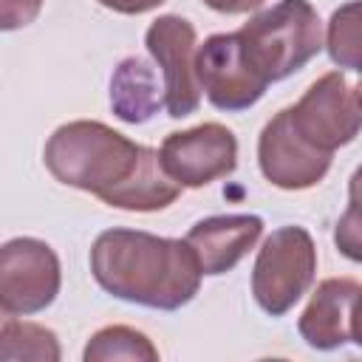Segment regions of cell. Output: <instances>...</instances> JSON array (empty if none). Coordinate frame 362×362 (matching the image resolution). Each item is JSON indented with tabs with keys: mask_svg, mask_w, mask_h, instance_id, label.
<instances>
[{
	"mask_svg": "<svg viewBox=\"0 0 362 362\" xmlns=\"http://www.w3.org/2000/svg\"><path fill=\"white\" fill-rule=\"evenodd\" d=\"M42 161L59 184L127 212L167 209L184 189L164 170L158 150L93 119L59 124L45 141Z\"/></svg>",
	"mask_w": 362,
	"mask_h": 362,
	"instance_id": "obj_1",
	"label": "cell"
},
{
	"mask_svg": "<svg viewBox=\"0 0 362 362\" xmlns=\"http://www.w3.org/2000/svg\"><path fill=\"white\" fill-rule=\"evenodd\" d=\"M90 274L116 300L178 311L201 288V263L192 246L178 238H158L141 229H105L90 246Z\"/></svg>",
	"mask_w": 362,
	"mask_h": 362,
	"instance_id": "obj_2",
	"label": "cell"
},
{
	"mask_svg": "<svg viewBox=\"0 0 362 362\" xmlns=\"http://www.w3.org/2000/svg\"><path fill=\"white\" fill-rule=\"evenodd\" d=\"M252 65L280 82L311 62L322 48V20L308 0H280L257 11L238 31Z\"/></svg>",
	"mask_w": 362,
	"mask_h": 362,
	"instance_id": "obj_3",
	"label": "cell"
},
{
	"mask_svg": "<svg viewBox=\"0 0 362 362\" xmlns=\"http://www.w3.org/2000/svg\"><path fill=\"white\" fill-rule=\"evenodd\" d=\"M317 274V246L308 229L280 226L274 229L252 269V294L269 317H283L308 291Z\"/></svg>",
	"mask_w": 362,
	"mask_h": 362,
	"instance_id": "obj_4",
	"label": "cell"
},
{
	"mask_svg": "<svg viewBox=\"0 0 362 362\" xmlns=\"http://www.w3.org/2000/svg\"><path fill=\"white\" fill-rule=\"evenodd\" d=\"M62 286L57 252L37 238H11L0 249V308L6 317L45 311Z\"/></svg>",
	"mask_w": 362,
	"mask_h": 362,
	"instance_id": "obj_5",
	"label": "cell"
},
{
	"mask_svg": "<svg viewBox=\"0 0 362 362\" xmlns=\"http://www.w3.org/2000/svg\"><path fill=\"white\" fill-rule=\"evenodd\" d=\"M195 76L209 105L226 113L249 110L269 88V79L252 65L238 31L212 34L198 45Z\"/></svg>",
	"mask_w": 362,
	"mask_h": 362,
	"instance_id": "obj_6",
	"label": "cell"
},
{
	"mask_svg": "<svg viewBox=\"0 0 362 362\" xmlns=\"http://www.w3.org/2000/svg\"><path fill=\"white\" fill-rule=\"evenodd\" d=\"M291 122L314 147L334 153L337 147L351 144L362 130V102L356 88L339 71L322 74L308 90L291 105Z\"/></svg>",
	"mask_w": 362,
	"mask_h": 362,
	"instance_id": "obj_7",
	"label": "cell"
},
{
	"mask_svg": "<svg viewBox=\"0 0 362 362\" xmlns=\"http://www.w3.org/2000/svg\"><path fill=\"white\" fill-rule=\"evenodd\" d=\"M144 45L161 68L167 116L184 119L195 113L201 105V85L195 76V25L181 14H161L158 20L150 23Z\"/></svg>",
	"mask_w": 362,
	"mask_h": 362,
	"instance_id": "obj_8",
	"label": "cell"
},
{
	"mask_svg": "<svg viewBox=\"0 0 362 362\" xmlns=\"http://www.w3.org/2000/svg\"><path fill=\"white\" fill-rule=\"evenodd\" d=\"M158 156L173 181H178L184 189H201L235 173L238 139L226 124L204 122L198 127L170 133L161 141Z\"/></svg>",
	"mask_w": 362,
	"mask_h": 362,
	"instance_id": "obj_9",
	"label": "cell"
},
{
	"mask_svg": "<svg viewBox=\"0 0 362 362\" xmlns=\"http://www.w3.org/2000/svg\"><path fill=\"white\" fill-rule=\"evenodd\" d=\"M331 156L334 153H325L303 139L291 122V107L277 110L263 124L257 139V164L263 178L288 192L317 187L331 170Z\"/></svg>",
	"mask_w": 362,
	"mask_h": 362,
	"instance_id": "obj_10",
	"label": "cell"
},
{
	"mask_svg": "<svg viewBox=\"0 0 362 362\" xmlns=\"http://www.w3.org/2000/svg\"><path fill=\"white\" fill-rule=\"evenodd\" d=\"M263 235V218L257 215H212L198 221L187 232V243L192 246L201 272L209 277L232 272L243 255L260 240Z\"/></svg>",
	"mask_w": 362,
	"mask_h": 362,
	"instance_id": "obj_11",
	"label": "cell"
},
{
	"mask_svg": "<svg viewBox=\"0 0 362 362\" xmlns=\"http://www.w3.org/2000/svg\"><path fill=\"white\" fill-rule=\"evenodd\" d=\"M362 286L351 277L322 280L297 320L303 342L314 351H334L351 342V314Z\"/></svg>",
	"mask_w": 362,
	"mask_h": 362,
	"instance_id": "obj_12",
	"label": "cell"
},
{
	"mask_svg": "<svg viewBox=\"0 0 362 362\" xmlns=\"http://www.w3.org/2000/svg\"><path fill=\"white\" fill-rule=\"evenodd\" d=\"M164 105V82H158V74L147 59L127 57L116 65L110 76V107L122 122L144 124Z\"/></svg>",
	"mask_w": 362,
	"mask_h": 362,
	"instance_id": "obj_13",
	"label": "cell"
},
{
	"mask_svg": "<svg viewBox=\"0 0 362 362\" xmlns=\"http://www.w3.org/2000/svg\"><path fill=\"white\" fill-rule=\"evenodd\" d=\"M0 359L3 362H59L62 348L51 328L17 317H6L0 328Z\"/></svg>",
	"mask_w": 362,
	"mask_h": 362,
	"instance_id": "obj_14",
	"label": "cell"
},
{
	"mask_svg": "<svg viewBox=\"0 0 362 362\" xmlns=\"http://www.w3.org/2000/svg\"><path fill=\"white\" fill-rule=\"evenodd\" d=\"M82 359L85 362H110V359L156 362L158 348L153 345V339L147 334H141L130 325H105L88 339Z\"/></svg>",
	"mask_w": 362,
	"mask_h": 362,
	"instance_id": "obj_15",
	"label": "cell"
},
{
	"mask_svg": "<svg viewBox=\"0 0 362 362\" xmlns=\"http://www.w3.org/2000/svg\"><path fill=\"white\" fill-rule=\"evenodd\" d=\"M325 51L342 71L362 74V0H348L334 8L325 28Z\"/></svg>",
	"mask_w": 362,
	"mask_h": 362,
	"instance_id": "obj_16",
	"label": "cell"
},
{
	"mask_svg": "<svg viewBox=\"0 0 362 362\" xmlns=\"http://www.w3.org/2000/svg\"><path fill=\"white\" fill-rule=\"evenodd\" d=\"M334 246L354 263H362V209L348 206L334 226Z\"/></svg>",
	"mask_w": 362,
	"mask_h": 362,
	"instance_id": "obj_17",
	"label": "cell"
},
{
	"mask_svg": "<svg viewBox=\"0 0 362 362\" xmlns=\"http://www.w3.org/2000/svg\"><path fill=\"white\" fill-rule=\"evenodd\" d=\"M42 0H0V28L17 31L37 20Z\"/></svg>",
	"mask_w": 362,
	"mask_h": 362,
	"instance_id": "obj_18",
	"label": "cell"
},
{
	"mask_svg": "<svg viewBox=\"0 0 362 362\" xmlns=\"http://www.w3.org/2000/svg\"><path fill=\"white\" fill-rule=\"evenodd\" d=\"M96 3L119 14H144V11L158 8L164 0H96Z\"/></svg>",
	"mask_w": 362,
	"mask_h": 362,
	"instance_id": "obj_19",
	"label": "cell"
},
{
	"mask_svg": "<svg viewBox=\"0 0 362 362\" xmlns=\"http://www.w3.org/2000/svg\"><path fill=\"white\" fill-rule=\"evenodd\" d=\"M204 3L218 14H246L260 8L266 0H204Z\"/></svg>",
	"mask_w": 362,
	"mask_h": 362,
	"instance_id": "obj_20",
	"label": "cell"
},
{
	"mask_svg": "<svg viewBox=\"0 0 362 362\" xmlns=\"http://www.w3.org/2000/svg\"><path fill=\"white\" fill-rule=\"evenodd\" d=\"M348 206L362 209V164L354 170V175L348 181Z\"/></svg>",
	"mask_w": 362,
	"mask_h": 362,
	"instance_id": "obj_21",
	"label": "cell"
},
{
	"mask_svg": "<svg viewBox=\"0 0 362 362\" xmlns=\"http://www.w3.org/2000/svg\"><path fill=\"white\" fill-rule=\"evenodd\" d=\"M351 342H356L362 348V291L354 303V314H351Z\"/></svg>",
	"mask_w": 362,
	"mask_h": 362,
	"instance_id": "obj_22",
	"label": "cell"
},
{
	"mask_svg": "<svg viewBox=\"0 0 362 362\" xmlns=\"http://www.w3.org/2000/svg\"><path fill=\"white\" fill-rule=\"evenodd\" d=\"M356 96H359V102H362V79H359V85H356Z\"/></svg>",
	"mask_w": 362,
	"mask_h": 362,
	"instance_id": "obj_23",
	"label": "cell"
}]
</instances>
